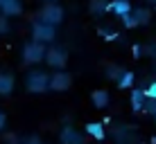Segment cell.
<instances>
[{
	"label": "cell",
	"instance_id": "5b68a950",
	"mask_svg": "<svg viewBox=\"0 0 156 144\" xmlns=\"http://www.w3.org/2000/svg\"><path fill=\"white\" fill-rule=\"evenodd\" d=\"M45 63L50 68H57V70H63L66 68V63H68V52L63 50V47H48V52H45Z\"/></svg>",
	"mask_w": 156,
	"mask_h": 144
},
{
	"label": "cell",
	"instance_id": "603a6c76",
	"mask_svg": "<svg viewBox=\"0 0 156 144\" xmlns=\"http://www.w3.org/2000/svg\"><path fill=\"white\" fill-rule=\"evenodd\" d=\"M27 144H41V140H36V137H32V140H30Z\"/></svg>",
	"mask_w": 156,
	"mask_h": 144
},
{
	"label": "cell",
	"instance_id": "4316f807",
	"mask_svg": "<svg viewBox=\"0 0 156 144\" xmlns=\"http://www.w3.org/2000/svg\"><path fill=\"white\" fill-rule=\"evenodd\" d=\"M154 117H156V115H154Z\"/></svg>",
	"mask_w": 156,
	"mask_h": 144
},
{
	"label": "cell",
	"instance_id": "7a4b0ae2",
	"mask_svg": "<svg viewBox=\"0 0 156 144\" xmlns=\"http://www.w3.org/2000/svg\"><path fill=\"white\" fill-rule=\"evenodd\" d=\"M45 52L48 47L45 43H39V41H30V43L23 45V61L27 65H36V63L45 61Z\"/></svg>",
	"mask_w": 156,
	"mask_h": 144
},
{
	"label": "cell",
	"instance_id": "9c48e42d",
	"mask_svg": "<svg viewBox=\"0 0 156 144\" xmlns=\"http://www.w3.org/2000/svg\"><path fill=\"white\" fill-rule=\"evenodd\" d=\"M23 12V0H0V14H5L7 18L18 16Z\"/></svg>",
	"mask_w": 156,
	"mask_h": 144
},
{
	"label": "cell",
	"instance_id": "52a82bcc",
	"mask_svg": "<svg viewBox=\"0 0 156 144\" xmlns=\"http://www.w3.org/2000/svg\"><path fill=\"white\" fill-rule=\"evenodd\" d=\"M73 83V77L70 72H55L50 77V90H55V92H63V90H68Z\"/></svg>",
	"mask_w": 156,
	"mask_h": 144
},
{
	"label": "cell",
	"instance_id": "e0dca14e",
	"mask_svg": "<svg viewBox=\"0 0 156 144\" xmlns=\"http://www.w3.org/2000/svg\"><path fill=\"white\" fill-rule=\"evenodd\" d=\"M122 72H125V70H122V68H118V65H106V77L115 79V81L120 79V74H122Z\"/></svg>",
	"mask_w": 156,
	"mask_h": 144
},
{
	"label": "cell",
	"instance_id": "44dd1931",
	"mask_svg": "<svg viewBox=\"0 0 156 144\" xmlns=\"http://www.w3.org/2000/svg\"><path fill=\"white\" fill-rule=\"evenodd\" d=\"M5 124H7V115H5L2 110H0V131L5 129Z\"/></svg>",
	"mask_w": 156,
	"mask_h": 144
},
{
	"label": "cell",
	"instance_id": "6da1fadb",
	"mask_svg": "<svg viewBox=\"0 0 156 144\" xmlns=\"http://www.w3.org/2000/svg\"><path fill=\"white\" fill-rule=\"evenodd\" d=\"M25 86H27L30 92L41 95L45 90H50V74L43 70H32L27 77H25Z\"/></svg>",
	"mask_w": 156,
	"mask_h": 144
},
{
	"label": "cell",
	"instance_id": "ba28073f",
	"mask_svg": "<svg viewBox=\"0 0 156 144\" xmlns=\"http://www.w3.org/2000/svg\"><path fill=\"white\" fill-rule=\"evenodd\" d=\"M59 142L61 144H86L84 135L79 131H75L73 126H63V131L59 133Z\"/></svg>",
	"mask_w": 156,
	"mask_h": 144
},
{
	"label": "cell",
	"instance_id": "4fadbf2b",
	"mask_svg": "<svg viewBox=\"0 0 156 144\" xmlns=\"http://www.w3.org/2000/svg\"><path fill=\"white\" fill-rule=\"evenodd\" d=\"M86 133H88L93 140H104V135H106L104 126H102L100 122H90V124H86Z\"/></svg>",
	"mask_w": 156,
	"mask_h": 144
},
{
	"label": "cell",
	"instance_id": "ac0fdd59",
	"mask_svg": "<svg viewBox=\"0 0 156 144\" xmlns=\"http://www.w3.org/2000/svg\"><path fill=\"white\" fill-rule=\"evenodd\" d=\"M143 110L145 113H152V115H156V99H145V106H143Z\"/></svg>",
	"mask_w": 156,
	"mask_h": 144
},
{
	"label": "cell",
	"instance_id": "30bf717a",
	"mask_svg": "<svg viewBox=\"0 0 156 144\" xmlns=\"http://www.w3.org/2000/svg\"><path fill=\"white\" fill-rule=\"evenodd\" d=\"M109 12L122 18V16H127L129 12H131V2H129V0H111L109 2Z\"/></svg>",
	"mask_w": 156,
	"mask_h": 144
},
{
	"label": "cell",
	"instance_id": "7c38bea8",
	"mask_svg": "<svg viewBox=\"0 0 156 144\" xmlns=\"http://www.w3.org/2000/svg\"><path fill=\"white\" fill-rule=\"evenodd\" d=\"M145 99H147V95H145L143 88H133V90H131V108H133V110H143Z\"/></svg>",
	"mask_w": 156,
	"mask_h": 144
},
{
	"label": "cell",
	"instance_id": "277c9868",
	"mask_svg": "<svg viewBox=\"0 0 156 144\" xmlns=\"http://www.w3.org/2000/svg\"><path fill=\"white\" fill-rule=\"evenodd\" d=\"M57 39V27L55 25H48L43 20H36L32 25V41H39V43H52Z\"/></svg>",
	"mask_w": 156,
	"mask_h": 144
},
{
	"label": "cell",
	"instance_id": "2e32d148",
	"mask_svg": "<svg viewBox=\"0 0 156 144\" xmlns=\"http://www.w3.org/2000/svg\"><path fill=\"white\" fill-rule=\"evenodd\" d=\"M115 83H118V88H122V90L131 88V86H133V72H127V70H125V72L120 74V79H118Z\"/></svg>",
	"mask_w": 156,
	"mask_h": 144
},
{
	"label": "cell",
	"instance_id": "5bb4252c",
	"mask_svg": "<svg viewBox=\"0 0 156 144\" xmlns=\"http://www.w3.org/2000/svg\"><path fill=\"white\" fill-rule=\"evenodd\" d=\"M88 12L93 16H104L106 12H109V2H106V0H90L88 2Z\"/></svg>",
	"mask_w": 156,
	"mask_h": 144
},
{
	"label": "cell",
	"instance_id": "d6986e66",
	"mask_svg": "<svg viewBox=\"0 0 156 144\" xmlns=\"http://www.w3.org/2000/svg\"><path fill=\"white\" fill-rule=\"evenodd\" d=\"M9 32V18L5 14H0V36H5Z\"/></svg>",
	"mask_w": 156,
	"mask_h": 144
},
{
	"label": "cell",
	"instance_id": "3957f363",
	"mask_svg": "<svg viewBox=\"0 0 156 144\" xmlns=\"http://www.w3.org/2000/svg\"><path fill=\"white\" fill-rule=\"evenodd\" d=\"M36 16H39V20H43V23H48V25H55V27L63 23V9L59 7L57 2H45Z\"/></svg>",
	"mask_w": 156,
	"mask_h": 144
},
{
	"label": "cell",
	"instance_id": "8992f818",
	"mask_svg": "<svg viewBox=\"0 0 156 144\" xmlns=\"http://www.w3.org/2000/svg\"><path fill=\"white\" fill-rule=\"evenodd\" d=\"M149 18H152V12L149 9H131L127 16H122V23L125 27H138V25H147Z\"/></svg>",
	"mask_w": 156,
	"mask_h": 144
},
{
	"label": "cell",
	"instance_id": "9a60e30c",
	"mask_svg": "<svg viewBox=\"0 0 156 144\" xmlns=\"http://www.w3.org/2000/svg\"><path fill=\"white\" fill-rule=\"evenodd\" d=\"M14 77L12 74H7V72H2L0 74V95H9L14 90Z\"/></svg>",
	"mask_w": 156,
	"mask_h": 144
},
{
	"label": "cell",
	"instance_id": "ffe728a7",
	"mask_svg": "<svg viewBox=\"0 0 156 144\" xmlns=\"http://www.w3.org/2000/svg\"><path fill=\"white\" fill-rule=\"evenodd\" d=\"M145 95H147L149 99H156V81H154V83H149V86H147V90H145Z\"/></svg>",
	"mask_w": 156,
	"mask_h": 144
},
{
	"label": "cell",
	"instance_id": "8fae6325",
	"mask_svg": "<svg viewBox=\"0 0 156 144\" xmlns=\"http://www.w3.org/2000/svg\"><path fill=\"white\" fill-rule=\"evenodd\" d=\"M90 101H93L95 108H106V106H109V101H111L109 90H95V92L90 95Z\"/></svg>",
	"mask_w": 156,
	"mask_h": 144
},
{
	"label": "cell",
	"instance_id": "7402d4cb",
	"mask_svg": "<svg viewBox=\"0 0 156 144\" xmlns=\"http://www.w3.org/2000/svg\"><path fill=\"white\" fill-rule=\"evenodd\" d=\"M5 142H7V144H18V137H16V135H7Z\"/></svg>",
	"mask_w": 156,
	"mask_h": 144
},
{
	"label": "cell",
	"instance_id": "cb8c5ba5",
	"mask_svg": "<svg viewBox=\"0 0 156 144\" xmlns=\"http://www.w3.org/2000/svg\"><path fill=\"white\" fill-rule=\"evenodd\" d=\"M152 144H156V137H152Z\"/></svg>",
	"mask_w": 156,
	"mask_h": 144
},
{
	"label": "cell",
	"instance_id": "484cf974",
	"mask_svg": "<svg viewBox=\"0 0 156 144\" xmlns=\"http://www.w3.org/2000/svg\"><path fill=\"white\" fill-rule=\"evenodd\" d=\"M152 2H156V0H152Z\"/></svg>",
	"mask_w": 156,
	"mask_h": 144
},
{
	"label": "cell",
	"instance_id": "d4e9b609",
	"mask_svg": "<svg viewBox=\"0 0 156 144\" xmlns=\"http://www.w3.org/2000/svg\"><path fill=\"white\" fill-rule=\"evenodd\" d=\"M43 2H55V0H43Z\"/></svg>",
	"mask_w": 156,
	"mask_h": 144
}]
</instances>
